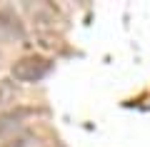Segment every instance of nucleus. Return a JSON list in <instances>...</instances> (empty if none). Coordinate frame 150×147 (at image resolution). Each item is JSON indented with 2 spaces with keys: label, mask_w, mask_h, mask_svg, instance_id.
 Returning a JSON list of instances; mask_svg holds the SVG:
<instances>
[{
  "label": "nucleus",
  "mask_w": 150,
  "mask_h": 147,
  "mask_svg": "<svg viewBox=\"0 0 150 147\" xmlns=\"http://www.w3.org/2000/svg\"><path fill=\"white\" fill-rule=\"evenodd\" d=\"M53 63L48 58H40V55H25V58L15 60L10 65V75L15 82H40L45 75L50 72Z\"/></svg>",
  "instance_id": "f257e3e1"
},
{
  "label": "nucleus",
  "mask_w": 150,
  "mask_h": 147,
  "mask_svg": "<svg viewBox=\"0 0 150 147\" xmlns=\"http://www.w3.org/2000/svg\"><path fill=\"white\" fill-rule=\"evenodd\" d=\"M20 127V115L15 112H8V115H0V137L5 132H15Z\"/></svg>",
  "instance_id": "f03ea898"
},
{
  "label": "nucleus",
  "mask_w": 150,
  "mask_h": 147,
  "mask_svg": "<svg viewBox=\"0 0 150 147\" xmlns=\"http://www.w3.org/2000/svg\"><path fill=\"white\" fill-rule=\"evenodd\" d=\"M13 100H15V87L8 80H0V105H8Z\"/></svg>",
  "instance_id": "7ed1b4c3"
},
{
  "label": "nucleus",
  "mask_w": 150,
  "mask_h": 147,
  "mask_svg": "<svg viewBox=\"0 0 150 147\" xmlns=\"http://www.w3.org/2000/svg\"><path fill=\"white\" fill-rule=\"evenodd\" d=\"M0 147H25V140H23V137H15V140L5 142V145H0Z\"/></svg>",
  "instance_id": "20e7f679"
}]
</instances>
